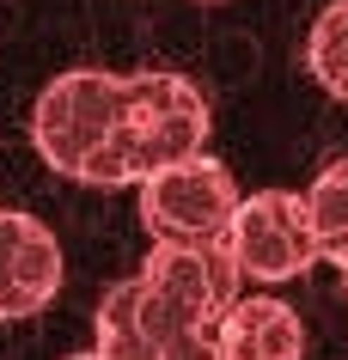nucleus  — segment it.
<instances>
[{
	"label": "nucleus",
	"mask_w": 348,
	"mask_h": 360,
	"mask_svg": "<svg viewBox=\"0 0 348 360\" xmlns=\"http://www.w3.org/2000/svg\"><path fill=\"white\" fill-rule=\"evenodd\" d=\"M116 147L129 171H153L208 153V98L183 74H122V110H116Z\"/></svg>",
	"instance_id": "nucleus-1"
},
{
	"label": "nucleus",
	"mask_w": 348,
	"mask_h": 360,
	"mask_svg": "<svg viewBox=\"0 0 348 360\" xmlns=\"http://www.w3.org/2000/svg\"><path fill=\"white\" fill-rule=\"evenodd\" d=\"M116 110H122V74H104V68L56 74L31 104V141L43 165L79 177L92 153L116 141Z\"/></svg>",
	"instance_id": "nucleus-2"
},
{
	"label": "nucleus",
	"mask_w": 348,
	"mask_h": 360,
	"mask_svg": "<svg viewBox=\"0 0 348 360\" xmlns=\"http://www.w3.org/2000/svg\"><path fill=\"white\" fill-rule=\"evenodd\" d=\"M232 214H238V184L208 153L141 177V226L153 232V245H226Z\"/></svg>",
	"instance_id": "nucleus-3"
},
{
	"label": "nucleus",
	"mask_w": 348,
	"mask_h": 360,
	"mask_svg": "<svg viewBox=\"0 0 348 360\" xmlns=\"http://www.w3.org/2000/svg\"><path fill=\"white\" fill-rule=\"evenodd\" d=\"M226 250L245 281H293L306 275L324 245L311 232V214H306V195L293 190H257V195H238V214H232V232H226Z\"/></svg>",
	"instance_id": "nucleus-4"
},
{
	"label": "nucleus",
	"mask_w": 348,
	"mask_h": 360,
	"mask_svg": "<svg viewBox=\"0 0 348 360\" xmlns=\"http://www.w3.org/2000/svg\"><path fill=\"white\" fill-rule=\"evenodd\" d=\"M141 281L153 287L190 330H220V318L238 300V263L226 245H153L141 263Z\"/></svg>",
	"instance_id": "nucleus-5"
},
{
	"label": "nucleus",
	"mask_w": 348,
	"mask_h": 360,
	"mask_svg": "<svg viewBox=\"0 0 348 360\" xmlns=\"http://www.w3.org/2000/svg\"><path fill=\"white\" fill-rule=\"evenodd\" d=\"M61 293V245L37 214L0 208V318H31Z\"/></svg>",
	"instance_id": "nucleus-6"
},
{
	"label": "nucleus",
	"mask_w": 348,
	"mask_h": 360,
	"mask_svg": "<svg viewBox=\"0 0 348 360\" xmlns=\"http://www.w3.org/2000/svg\"><path fill=\"white\" fill-rule=\"evenodd\" d=\"M214 342H220L226 360H299L306 354V323H299L293 305L269 300V293H251V300H232Z\"/></svg>",
	"instance_id": "nucleus-7"
},
{
	"label": "nucleus",
	"mask_w": 348,
	"mask_h": 360,
	"mask_svg": "<svg viewBox=\"0 0 348 360\" xmlns=\"http://www.w3.org/2000/svg\"><path fill=\"white\" fill-rule=\"evenodd\" d=\"M306 68L330 98L348 104V0H330L306 37Z\"/></svg>",
	"instance_id": "nucleus-8"
},
{
	"label": "nucleus",
	"mask_w": 348,
	"mask_h": 360,
	"mask_svg": "<svg viewBox=\"0 0 348 360\" xmlns=\"http://www.w3.org/2000/svg\"><path fill=\"white\" fill-rule=\"evenodd\" d=\"M98 354L104 360H159L153 348H147V336H141V323H135L129 281H116L110 293H104V305H98Z\"/></svg>",
	"instance_id": "nucleus-9"
},
{
	"label": "nucleus",
	"mask_w": 348,
	"mask_h": 360,
	"mask_svg": "<svg viewBox=\"0 0 348 360\" xmlns=\"http://www.w3.org/2000/svg\"><path fill=\"white\" fill-rule=\"evenodd\" d=\"M306 214H311V232H318L324 250L348 245V159L318 171V184L306 190Z\"/></svg>",
	"instance_id": "nucleus-10"
},
{
	"label": "nucleus",
	"mask_w": 348,
	"mask_h": 360,
	"mask_svg": "<svg viewBox=\"0 0 348 360\" xmlns=\"http://www.w3.org/2000/svg\"><path fill=\"white\" fill-rule=\"evenodd\" d=\"M159 360H226V354H220V342H214V336H183V342H172Z\"/></svg>",
	"instance_id": "nucleus-11"
},
{
	"label": "nucleus",
	"mask_w": 348,
	"mask_h": 360,
	"mask_svg": "<svg viewBox=\"0 0 348 360\" xmlns=\"http://www.w3.org/2000/svg\"><path fill=\"white\" fill-rule=\"evenodd\" d=\"M61 360H104V354H98V348H86V354H61Z\"/></svg>",
	"instance_id": "nucleus-12"
}]
</instances>
